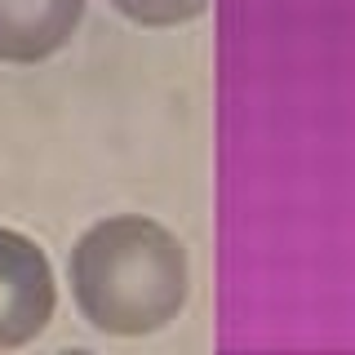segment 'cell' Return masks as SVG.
I'll return each instance as SVG.
<instances>
[{"label": "cell", "instance_id": "1", "mask_svg": "<svg viewBox=\"0 0 355 355\" xmlns=\"http://www.w3.org/2000/svg\"><path fill=\"white\" fill-rule=\"evenodd\" d=\"M71 293L98 333L142 338L178 320L191 293L187 249L151 218H107L71 249Z\"/></svg>", "mask_w": 355, "mask_h": 355}, {"label": "cell", "instance_id": "2", "mask_svg": "<svg viewBox=\"0 0 355 355\" xmlns=\"http://www.w3.org/2000/svg\"><path fill=\"white\" fill-rule=\"evenodd\" d=\"M53 271L36 240L0 227V351L22 347L53 320Z\"/></svg>", "mask_w": 355, "mask_h": 355}, {"label": "cell", "instance_id": "3", "mask_svg": "<svg viewBox=\"0 0 355 355\" xmlns=\"http://www.w3.org/2000/svg\"><path fill=\"white\" fill-rule=\"evenodd\" d=\"M80 18L85 0H0V62L53 58Z\"/></svg>", "mask_w": 355, "mask_h": 355}, {"label": "cell", "instance_id": "4", "mask_svg": "<svg viewBox=\"0 0 355 355\" xmlns=\"http://www.w3.org/2000/svg\"><path fill=\"white\" fill-rule=\"evenodd\" d=\"M111 5L138 27H178L205 14L209 0H111Z\"/></svg>", "mask_w": 355, "mask_h": 355}]
</instances>
